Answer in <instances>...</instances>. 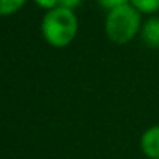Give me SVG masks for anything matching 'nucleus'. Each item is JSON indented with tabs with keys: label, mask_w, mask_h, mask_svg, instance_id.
<instances>
[{
	"label": "nucleus",
	"mask_w": 159,
	"mask_h": 159,
	"mask_svg": "<svg viewBox=\"0 0 159 159\" xmlns=\"http://www.w3.org/2000/svg\"><path fill=\"white\" fill-rule=\"evenodd\" d=\"M99 2V5L102 6V8H105V9H114V8H119V6H122V5H127L130 0H98Z\"/></svg>",
	"instance_id": "nucleus-7"
},
{
	"label": "nucleus",
	"mask_w": 159,
	"mask_h": 159,
	"mask_svg": "<svg viewBox=\"0 0 159 159\" xmlns=\"http://www.w3.org/2000/svg\"><path fill=\"white\" fill-rule=\"evenodd\" d=\"M79 23L73 9L54 8L50 9L42 20V34L45 40L56 48L70 45L77 36Z\"/></svg>",
	"instance_id": "nucleus-1"
},
{
	"label": "nucleus",
	"mask_w": 159,
	"mask_h": 159,
	"mask_svg": "<svg viewBox=\"0 0 159 159\" xmlns=\"http://www.w3.org/2000/svg\"><path fill=\"white\" fill-rule=\"evenodd\" d=\"M26 0H0V16H9L19 11Z\"/></svg>",
	"instance_id": "nucleus-6"
},
{
	"label": "nucleus",
	"mask_w": 159,
	"mask_h": 159,
	"mask_svg": "<svg viewBox=\"0 0 159 159\" xmlns=\"http://www.w3.org/2000/svg\"><path fill=\"white\" fill-rule=\"evenodd\" d=\"M36 3L45 9H54L59 6V0H36Z\"/></svg>",
	"instance_id": "nucleus-9"
},
{
	"label": "nucleus",
	"mask_w": 159,
	"mask_h": 159,
	"mask_svg": "<svg viewBox=\"0 0 159 159\" xmlns=\"http://www.w3.org/2000/svg\"><path fill=\"white\" fill-rule=\"evenodd\" d=\"M142 152L150 159H159V125L148 128L141 138Z\"/></svg>",
	"instance_id": "nucleus-3"
},
{
	"label": "nucleus",
	"mask_w": 159,
	"mask_h": 159,
	"mask_svg": "<svg viewBox=\"0 0 159 159\" xmlns=\"http://www.w3.org/2000/svg\"><path fill=\"white\" fill-rule=\"evenodd\" d=\"M80 3H82V0H59V6L66 8V9H74Z\"/></svg>",
	"instance_id": "nucleus-8"
},
{
	"label": "nucleus",
	"mask_w": 159,
	"mask_h": 159,
	"mask_svg": "<svg viewBox=\"0 0 159 159\" xmlns=\"http://www.w3.org/2000/svg\"><path fill=\"white\" fill-rule=\"evenodd\" d=\"M142 39L148 47L159 48V19L152 17L142 26Z\"/></svg>",
	"instance_id": "nucleus-4"
},
{
	"label": "nucleus",
	"mask_w": 159,
	"mask_h": 159,
	"mask_svg": "<svg viewBox=\"0 0 159 159\" xmlns=\"http://www.w3.org/2000/svg\"><path fill=\"white\" fill-rule=\"evenodd\" d=\"M139 26H141L139 11L128 3L111 9L105 20L107 36L114 43L130 42L138 34Z\"/></svg>",
	"instance_id": "nucleus-2"
},
{
	"label": "nucleus",
	"mask_w": 159,
	"mask_h": 159,
	"mask_svg": "<svg viewBox=\"0 0 159 159\" xmlns=\"http://www.w3.org/2000/svg\"><path fill=\"white\" fill-rule=\"evenodd\" d=\"M131 6H134L139 12H156L159 9V0H130Z\"/></svg>",
	"instance_id": "nucleus-5"
}]
</instances>
